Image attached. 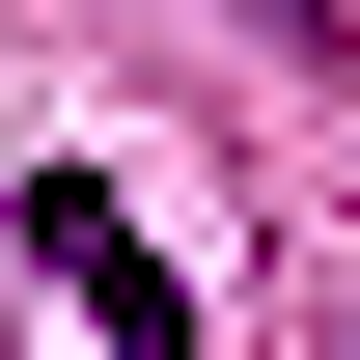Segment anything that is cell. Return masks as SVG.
<instances>
[{
  "instance_id": "1",
  "label": "cell",
  "mask_w": 360,
  "mask_h": 360,
  "mask_svg": "<svg viewBox=\"0 0 360 360\" xmlns=\"http://www.w3.org/2000/svg\"><path fill=\"white\" fill-rule=\"evenodd\" d=\"M28 277H56V305H84L111 360H194V277L111 222V167H28Z\"/></svg>"
}]
</instances>
